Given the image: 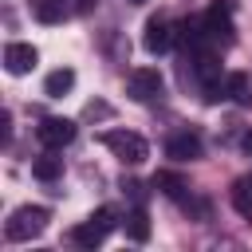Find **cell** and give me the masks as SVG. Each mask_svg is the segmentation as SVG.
I'll list each match as a JSON object with an SVG mask.
<instances>
[{
    "instance_id": "6da1fadb",
    "label": "cell",
    "mask_w": 252,
    "mask_h": 252,
    "mask_svg": "<svg viewBox=\"0 0 252 252\" xmlns=\"http://www.w3.org/2000/svg\"><path fill=\"white\" fill-rule=\"evenodd\" d=\"M47 220H51V213L43 209V205H20V209H12V217L4 220V236L8 240H32V236H39L43 228H47Z\"/></svg>"
},
{
    "instance_id": "7a4b0ae2",
    "label": "cell",
    "mask_w": 252,
    "mask_h": 252,
    "mask_svg": "<svg viewBox=\"0 0 252 252\" xmlns=\"http://www.w3.org/2000/svg\"><path fill=\"white\" fill-rule=\"evenodd\" d=\"M102 146H106L118 161H126V165H142V161L150 158L146 138L134 134V130H102Z\"/></svg>"
},
{
    "instance_id": "3957f363",
    "label": "cell",
    "mask_w": 252,
    "mask_h": 252,
    "mask_svg": "<svg viewBox=\"0 0 252 252\" xmlns=\"http://www.w3.org/2000/svg\"><path fill=\"white\" fill-rule=\"evenodd\" d=\"M110 228H114V213H110V209H98V213H91L83 224L71 228V240H75L79 248H98Z\"/></svg>"
},
{
    "instance_id": "277c9868",
    "label": "cell",
    "mask_w": 252,
    "mask_h": 252,
    "mask_svg": "<svg viewBox=\"0 0 252 252\" xmlns=\"http://www.w3.org/2000/svg\"><path fill=\"white\" fill-rule=\"evenodd\" d=\"M161 87H165V79H161L158 67H134V71L126 75V94H130L134 102H150V98H158Z\"/></svg>"
},
{
    "instance_id": "5b68a950",
    "label": "cell",
    "mask_w": 252,
    "mask_h": 252,
    "mask_svg": "<svg viewBox=\"0 0 252 252\" xmlns=\"http://www.w3.org/2000/svg\"><path fill=\"white\" fill-rule=\"evenodd\" d=\"M75 134H79V126H75L71 118H43V122L35 126V138H39L43 150H63V146L75 142Z\"/></svg>"
},
{
    "instance_id": "8992f818",
    "label": "cell",
    "mask_w": 252,
    "mask_h": 252,
    "mask_svg": "<svg viewBox=\"0 0 252 252\" xmlns=\"http://www.w3.org/2000/svg\"><path fill=\"white\" fill-rule=\"evenodd\" d=\"M173 24L165 20V16H150L146 20V28H142V47L150 51V55H161V51H169L173 47Z\"/></svg>"
},
{
    "instance_id": "52a82bcc",
    "label": "cell",
    "mask_w": 252,
    "mask_h": 252,
    "mask_svg": "<svg viewBox=\"0 0 252 252\" xmlns=\"http://www.w3.org/2000/svg\"><path fill=\"white\" fill-rule=\"evenodd\" d=\"M201 20H205V32H209L213 43H232V32L236 28H232V16H228V4H213Z\"/></svg>"
},
{
    "instance_id": "ba28073f",
    "label": "cell",
    "mask_w": 252,
    "mask_h": 252,
    "mask_svg": "<svg viewBox=\"0 0 252 252\" xmlns=\"http://www.w3.org/2000/svg\"><path fill=\"white\" fill-rule=\"evenodd\" d=\"M35 63H39V51H35L32 43H8V47H4V67H8V75H28Z\"/></svg>"
},
{
    "instance_id": "9c48e42d",
    "label": "cell",
    "mask_w": 252,
    "mask_h": 252,
    "mask_svg": "<svg viewBox=\"0 0 252 252\" xmlns=\"http://www.w3.org/2000/svg\"><path fill=\"white\" fill-rule=\"evenodd\" d=\"M165 154H169L173 161H197V158H201V138H197L193 130H181V134H173V138L165 142Z\"/></svg>"
},
{
    "instance_id": "30bf717a",
    "label": "cell",
    "mask_w": 252,
    "mask_h": 252,
    "mask_svg": "<svg viewBox=\"0 0 252 252\" xmlns=\"http://www.w3.org/2000/svg\"><path fill=\"white\" fill-rule=\"evenodd\" d=\"M154 189H158V193H165L169 201H181V205L189 201V181H185L181 173H169V169H158V173H154Z\"/></svg>"
},
{
    "instance_id": "8fae6325",
    "label": "cell",
    "mask_w": 252,
    "mask_h": 252,
    "mask_svg": "<svg viewBox=\"0 0 252 252\" xmlns=\"http://www.w3.org/2000/svg\"><path fill=\"white\" fill-rule=\"evenodd\" d=\"M224 98H232L240 106H252V83H248L244 71H228L224 75Z\"/></svg>"
},
{
    "instance_id": "7c38bea8",
    "label": "cell",
    "mask_w": 252,
    "mask_h": 252,
    "mask_svg": "<svg viewBox=\"0 0 252 252\" xmlns=\"http://www.w3.org/2000/svg\"><path fill=\"white\" fill-rule=\"evenodd\" d=\"M228 201H232V209H236L240 217H252V173H240V177L232 181Z\"/></svg>"
},
{
    "instance_id": "4fadbf2b",
    "label": "cell",
    "mask_w": 252,
    "mask_h": 252,
    "mask_svg": "<svg viewBox=\"0 0 252 252\" xmlns=\"http://www.w3.org/2000/svg\"><path fill=\"white\" fill-rule=\"evenodd\" d=\"M122 228H126V236H130L134 244H146V240H150V217H146V209H142V205L130 209L126 220H122Z\"/></svg>"
},
{
    "instance_id": "5bb4252c",
    "label": "cell",
    "mask_w": 252,
    "mask_h": 252,
    "mask_svg": "<svg viewBox=\"0 0 252 252\" xmlns=\"http://www.w3.org/2000/svg\"><path fill=\"white\" fill-rule=\"evenodd\" d=\"M67 4L63 0H32V16L39 20V24H63L67 20Z\"/></svg>"
},
{
    "instance_id": "9a60e30c",
    "label": "cell",
    "mask_w": 252,
    "mask_h": 252,
    "mask_svg": "<svg viewBox=\"0 0 252 252\" xmlns=\"http://www.w3.org/2000/svg\"><path fill=\"white\" fill-rule=\"evenodd\" d=\"M71 87H75V71H71V67H59V71H51V75L43 79V94H47V98H63Z\"/></svg>"
},
{
    "instance_id": "2e32d148",
    "label": "cell",
    "mask_w": 252,
    "mask_h": 252,
    "mask_svg": "<svg viewBox=\"0 0 252 252\" xmlns=\"http://www.w3.org/2000/svg\"><path fill=\"white\" fill-rule=\"evenodd\" d=\"M59 173H63V158H55V150H47L32 161V177H39V181H55Z\"/></svg>"
},
{
    "instance_id": "e0dca14e",
    "label": "cell",
    "mask_w": 252,
    "mask_h": 252,
    "mask_svg": "<svg viewBox=\"0 0 252 252\" xmlns=\"http://www.w3.org/2000/svg\"><path fill=\"white\" fill-rule=\"evenodd\" d=\"M83 114H87V118H106V114H110V106H106V102H91Z\"/></svg>"
},
{
    "instance_id": "ac0fdd59",
    "label": "cell",
    "mask_w": 252,
    "mask_h": 252,
    "mask_svg": "<svg viewBox=\"0 0 252 252\" xmlns=\"http://www.w3.org/2000/svg\"><path fill=\"white\" fill-rule=\"evenodd\" d=\"M240 150H244V154H252V130H248V134L240 138Z\"/></svg>"
},
{
    "instance_id": "d6986e66",
    "label": "cell",
    "mask_w": 252,
    "mask_h": 252,
    "mask_svg": "<svg viewBox=\"0 0 252 252\" xmlns=\"http://www.w3.org/2000/svg\"><path fill=\"white\" fill-rule=\"evenodd\" d=\"M91 4H94V0H79V12H91Z\"/></svg>"
},
{
    "instance_id": "ffe728a7",
    "label": "cell",
    "mask_w": 252,
    "mask_h": 252,
    "mask_svg": "<svg viewBox=\"0 0 252 252\" xmlns=\"http://www.w3.org/2000/svg\"><path fill=\"white\" fill-rule=\"evenodd\" d=\"M130 4H146V0H130Z\"/></svg>"
}]
</instances>
